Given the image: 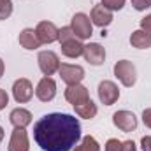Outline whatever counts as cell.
Masks as SVG:
<instances>
[{
  "mask_svg": "<svg viewBox=\"0 0 151 151\" xmlns=\"http://www.w3.org/2000/svg\"><path fill=\"white\" fill-rule=\"evenodd\" d=\"M34 139L44 151H70L81 139L79 119L67 113L44 114L34 125Z\"/></svg>",
  "mask_w": 151,
  "mask_h": 151,
  "instance_id": "cell-1",
  "label": "cell"
},
{
  "mask_svg": "<svg viewBox=\"0 0 151 151\" xmlns=\"http://www.w3.org/2000/svg\"><path fill=\"white\" fill-rule=\"evenodd\" d=\"M114 76L121 81L123 86L130 88L135 84L137 81V70H135V65L128 60H119L114 63Z\"/></svg>",
  "mask_w": 151,
  "mask_h": 151,
  "instance_id": "cell-2",
  "label": "cell"
},
{
  "mask_svg": "<svg viewBox=\"0 0 151 151\" xmlns=\"http://www.w3.org/2000/svg\"><path fill=\"white\" fill-rule=\"evenodd\" d=\"M91 19L88 14L84 12H77L72 16V21H70V28L74 32V35L79 40H84V39H90L93 34V27H91Z\"/></svg>",
  "mask_w": 151,
  "mask_h": 151,
  "instance_id": "cell-3",
  "label": "cell"
},
{
  "mask_svg": "<svg viewBox=\"0 0 151 151\" xmlns=\"http://www.w3.org/2000/svg\"><path fill=\"white\" fill-rule=\"evenodd\" d=\"M12 97L18 104H27L34 97V86L27 77H19L12 84Z\"/></svg>",
  "mask_w": 151,
  "mask_h": 151,
  "instance_id": "cell-4",
  "label": "cell"
},
{
  "mask_svg": "<svg viewBox=\"0 0 151 151\" xmlns=\"http://www.w3.org/2000/svg\"><path fill=\"white\" fill-rule=\"evenodd\" d=\"M39 69L44 76H53L60 69V58L55 51H40L37 56Z\"/></svg>",
  "mask_w": 151,
  "mask_h": 151,
  "instance_id": "cell-5",
  "label": "cell"
},
{
  "mask_svg": "<svg viewBox=\"0 0 151 151\" xmlns=\"http://www.w3.org/2000/svg\"><path fill=\"white\" fill-rule=\"evenodd\" d=\"M58 72H60L62 81L67 83L69 86H70V84H79V83L83 81V77H84V69H83L81 65L62 63L60 69H58Z\"/></svg>",
  "mask_w": 151,
  "mask_h": 151,
  "instance_id": "cell-6",
  "label": "cell"
},
{
  "mask_svg": "<svg viewBox=\"0 0 151 151\" xmlns=\"http://www.w3.org/2000/svg\"><path fill=\"white\" fill-rule=\"evenodd\" d=\"M83 56H84V60H86L90 65L99 67V65H102V63L106 62V49H104L100 44H97V42H90V44L84 46Z\"/></svg>",
  "mask_w": 151,
  "mask_h": 151,
  "instance_id": "cell-7",
  "label": "cell"
},
{
  "mask_svg": "<svg viewBox=\"0 0 151 151\" xmlns=\"http://www.w3.org/2000/svg\"><path fill=\"white\" fill-rule=\"evenodd\" d=\"M113 123L121 132H134L137 128V118L130 111H116L113 114Z\"/></svg>",
  "mask_w": 151,
  "mask_h": 151,
  "instance_id": "cell-8",
  "label": "cell"
},
{
  "mask_svg": "<svg viewBox=\"0 0 151 151\" xmlns=\"http://www.w3.org/2000/svg\"><path fill=\"white\" fill-rule=\"evenodd\" d=\"M35 95H37V99L40 102H51L56 95V83L49 76L42 77L39 81L37 88H35Z\"/></svg>",
  "mask_w": 151,
  "mask_h": 151,
  "instance_id": "cell-9",
  "label": "cell"
},
{
  "mask_svg": "<svg viewBox=\"0 0 151 151\" xmlns=\"http://www.w3.org/2000/svg\"><path fill=\"white\" fill-rule=\"evenodd\" d=\"M99 99L104 106H113L119 99V90L113 81H102L99 84Z\"/></svg>",
  "mask_w": 151,
  "mask_h": 151,
  "instance_id": "cell-10",
  "label": "cell"
},
{
  "mask_svg": "<svg viewBox=\"0 0 151 151\" xmlns=\"http://www.w3.org/2000/svg\"><path fill=\"white\" fill-rule=\"evenodd\" d=\"M65 99H67V102H70L72 106H81V104H84V102L90 100L88 88L83 86V84H70V86H67V90H65Z\"/></svg>",
  "mask_w": 151,
  "mask_h": 151,
  "instance_id": "cell-11",
  "label": "cell"
},
{
  "mask_svg": "<svg viewBox=\"0 0 151 151\" xmlns=\"http://www.w3.org/2000/svg\"><path fill=\"white\" fill-rule=\"evenodd\" d=\"M35 34L42 44H51V42L58 40V28L51 21H40L35 28Z\"/></svg>",
  "mask_w": 151,
  "mask_h": 151,
  "instance_id": "cell-12",
  "label": "cell"
},
{
  "mask_svg": "<svg viewBox=\"0 0 151 151\" xmlns=\"http://www.w3.org/2000/svg\"><path fill=\"white\" fill-rule=\"evenodd\" d=\"M28 150H30V142H28L27 130L25 128H14L7 151H28Z\"/></svg>",
  "mask_w": 151,
  "mask_h": 151,
  "instance_id": "cell-13",
  "label": "cell"
},
{
  "mask_svg": "<svg viewBox=\"0 0 151 151\" xmlns=\"http://www.w3.org/2000/svg\"><path fill=\"white\" fill-rule=\"evenodd\" d=\"M90 19H91V23H93V25H97V27L104 28V27H107V25H111V23H113V11L106 9L104 5H95V7L91 9Z\"/></svg>",
  "mask_w": 151,
  "mask_h": 151,
  "instance_id": "cell-14",
  "label": "cell"
},
{
  "mask_svg": "<svg viewBox=\"0 0 151 151\" xmlns=\"http://www.w3.org/2000/svg\"><path fill=\"white\" fill-rule=\"evenodd\" d=\"M60 44H62V53L67 58H77V56L83 55L84 44L77 37H70V39H67V40H63V42H60Z\"/></svg>",
  "mask_w": 151,
  "mask_h": 151,
  "instance_id": "cell-15",
  "label": "cell"
},
{
  "mask_svg": "<svg viewBox=\"0 0 151 151\" xmlns=\"http://www.w3.org/2000/svg\"><path fill=\"white\" fill-rule=\"evenodd\" d=\"M9 119L14 125V128H25V127H28L32 123V113L23 109V107H18V109H14L11 113Z\"/></svg>",
  "mask_w": 151,
  "mask_h": 151,
  "instance_id": "cell-16",
  "label": "cell"
},
{
  "mask_svg": "<svg viewBox=\"0 0 151 151\" xmlns=\"http://www.w3.org/2000/svg\"><path fill=\"white\" fill-rule=\"evenodd\" d=\"M18 40H19V44H21L25 49H30V51L40 47V44H42V42L39 40L35 30H32V28H25V30H21V34H19Z\"/></svg>",
  "mask_w": 151,
  "mask_h": 151,
  "instance_id": "cell-17",
  "label": "cell"
},
{
  "mask_svg": "<svg viewBox=\"0 0 151 151\" xmlns=\"http://www.w3.org/2000/svg\"><path fill=\"white\" fill-rule=\"evenodd\" d=\"M130 44L137 49H148L151 47V34L144 30H135L130 35Z\"/></svg>",
  "mask_w": 151,
  "mask_h": 151,
  "instance_id": "cell-18",
  "label": "cell"
},
{
  "mask_svg": "<svg viewBox=\"0 0 151 151\" xmlns=\"http://www.w3.org/2000/svg\"><path fill=\"white\" fill-rule=\"evenodd\" d=\"M76 109V114L79 116V118H84V119H91V118H95V114H97V104L95 102H91V100H88V102H84V104H81V106H74Z\"/></svg>",
  "mask_w": 151,
  "mask_h": 151,
  "instance_id": "cell-19",
  "label": "cell"
},
{
  "mask_svg": "<svg viewBox=\"0 0 151 151\" xmlns=\"http://www.w3.org/2000/svg\"><path fill=\"white\" fill-rule=\"evenodd\" d=\"M77 151H100V146H99V142L95 141V137L86 135V137H83L81 144L77 146Z\"/></svg>",
  "mask_w": 151,
  "mask_h": 151,
  "instance_id": "cell-20",
  "label": "cell"
},
{
  "mask_svg": "<svg viewBox=\"0 0 151 151\" xmlns=\"http://www.w3.org/2000/svg\"><path fill=\"white\" fill-rule=\"evenodd\" d=\"M12 14V2L11 0H0V21L7 19Z\"/></svg>",
  "mask_w": 151,
  "mask_h": 151,
  "instance_id": "cell-21",
  "label": "cell"
},
{
  "mask_svg": "<svg viewBox=\"0 0 151 151\" xmlns=\"http://www.w3.org/2000/svg\"><path fill=\"white\" fill-rule=\"evenodd\" d=\"M102 5L109 11H121L125 7V0H102Z\"/></svg>",
  "mask_w": 151,
  "mask_h": 151,
  "instance_id": "cell-22",
  "label": "cell"
},
{
  "mask_svg": "<svg viewBox=\"0 0 151 151\" xmlns=\"http://www.w3.org/2000/svg\"><path fill=\"white\" fill-rule=\"evenodd\" d=\"M70 37H76L70 27H63V28L58 30V40L60 42H63V40H67V39H70Z\"/></svg>",
  "mask_w": 151,
  "mask_h": 151,
  "instance_id": "cell-23",
  "label": "cell"
},
{
  "mask_svg": "<svg viewBox=\"0 0 151 151\" xmlns=\"http://www.w3.org/2000/svg\"><path fill=\"white\" fill-rule=\"evenodd\" d=\"M132 5L137 11H146L151 7V0H132Z\"/></svg>",
  "mask_w": 151,
  "mask_h": 151,
  "instance_id": "cell-24",
  "label": "cell"
},
{
  "mask_svg": "<svg viewBox=\"0 0 151 151\" xmlns=\"http://www.w3.org/2000/svg\"><path fill=\"white\" fill-rule=\"evenodd\" d=\"M106 151H121V142L118 139H109L106 142Z\"/></svg>",
  "mask_w": 151,
  "mask_h": 151,
  "instance_id": "cell-25",
  "label": "cell"
},
{
  "mask_svg": "<svg viewBox=\"0 0 151 151\" xmlns=\"http://www.w3.org/2000/svg\"><path fill=\"white\" fill-rule=\"evenodd\" d=\"M141 30L150 32V34H151V14H148L146 18H142V19H141Z\"/></svg>",
  "mask_w": 151,
  "mask_h": 151,
  "instance_id": "cell-26",
  "label": "cell"
},
{
  "mask_svg": "<svg viewBox=\"0 0 151 151\" xmlns=\"http://www.w3.org/2000/svg\"><path fill=\"white\" fill-rule=\"evenodd\" d=\"M9 104V95L5 93V90H2L0 88V111L2 109H5V106Z\"/></svg>",
  "mask_w": 151,
  "mask_h": 151,
  "instance_id": "cell-27",
  "label": "cell"
},
{
  "mask_svg": "<svg viewBox=\"0 0 151 151\" xmlns=\"http://www.w3.org/2000/svg\"><path fill=\"white\" fill-rule=\"evenodd\" d=\"M141 148L142 151H151V135H144L141 139Z\"/></svg>",
  "mask_w": 151,
  "mask_h": 151,
  "instance_id": "cell-28",
  "label": "cell"
},
{
  "mask_svg": "<svg viewBox=\"0 0 151 151\" xmlns=\"http://www.w3.org/2000/svg\"><path fill=\"white\" fill-rule=\"evenodd\" d=\"M135 142L134 141H125V142H121V151H135Z\"/></svg>",
  "mask_w": 151,
  "mask_h": 151,
  "instance_id": "cell-29",
  "label": "cell"
},
{
  "mask_svg": "<svg viewBox=\"0 0 151 151\" xmlns=\"http://www.w3.org/2000/svg\"><path fill=\"white\" fill-rule=\"evenodd\" d=\"M142 121H144V125L151 128V109H144V113H142Z\"/></svg>",
  "mask_w": 151,
  "mask_h": 151,
  "instance_id": "cell-30",
  "label": "cell"
},
{
  "mask_svg": "<svg viewBox=\"0 0 151 151\" xmlns=\"http://www.w3.org/2000/svg\"><path fill=\"white\" fill-rule=\"evenodd\" d=\"M4 70H5V65H4V62H2V58H0V77L4 76Z\"/></svg>",
  "mask_w": 151,
  "mask_h": 151,
  "instance_id": "cell-31",
  "label": "cell"
},
{
  "mask_svg": "<svg viewBox=\"0 0 151 151\" xmlns=\"http://www.w3.org/2000/svg\"><path fill=\"white\" fill-rule=\"evenodd\" d=\"M2 141H4V128L0 127V142H2Z\"/></svg>",
  "mask_w": 151,
  "mask_h": 151,
  "instance_id": "cell-32",
  "label": "cell"
},
{
  "mask_svg": "<svg viewBox=\"0 0 151 151\" xmlns=\"http://www.w3.org/2000/svg\"><path fill=\"white\" fill-rule=\"evenodd\" d=\"M74 151H77V146H76V150H74Z\"/></svg>",
  "mask_w": 151,
  "mask_h": 151,
  "instance_id": "cell-33",
  "label": "cell"
}]
</instances>
